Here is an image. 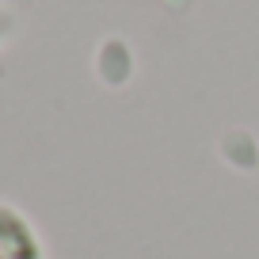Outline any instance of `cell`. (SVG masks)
Wrapping results in <instances>:
<instances>
[{
	"instance_id": "obj_1",
	"label": "cell",
	"mask_w": 259,
	"mask_h": 259,
	"mask_svg": "<svg viewBox=\"0 0 259 259\" xmlns=\"http://www.w3.org/2000/svg\"><path fill=\"white\" fill-rule=\"evenodd\" d=\"M0 259H50L38 225L8 198H0Z\"/></svg>"
},
{
	"instance_id": "obj_2",
	"label": "cell",
	"mask_w": 259,
	"mask_h": 259,
	"mask_svg": "<svg viewBox=\"0 0 259 259\" xmlns=\"http://www.w3.org/2000/svg\"><path fill=\"white\" fill-rule=\"evenodd\" d=\"M12 27H16V19H12V12H8V4H0V46L8 42V34H12Z\"/></svg>"
}]
</instances>
